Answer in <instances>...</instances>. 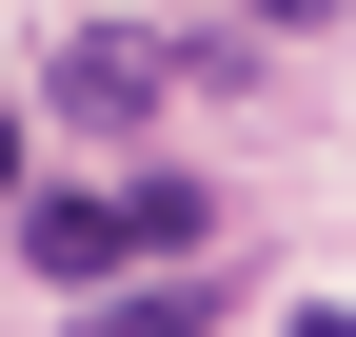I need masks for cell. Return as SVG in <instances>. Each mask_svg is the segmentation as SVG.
Wrapping results in <instances>:
<instances>
[{
  "instance_id": "obj_5",
  "label": "cell",
  "mask_w": 356,
  "mask_h": 337,
  "mask_svg": "<svg viewBox=\"0 0 356 337\" xmlns=\"http://www.w3.org/2000/svg\"><path fill=\"white\" fill-rule=\"evenodd\" d=\"M277 337H356V318H337V298H297V318H277Z\"/></svg>"
},
{
  "instance_id": "obj_1",
  "label": "cell",
  "mask_w": 356,
  "mask_h": 337,
  "mask_svg": "<svg viewBox=\"0 0 356 337\" xmlns=\"http://www.w3.org/2000/svg\"><path fill=\"white\" fill-rule=\"evenodd\" d=\"M178 79H198V60L139 40V20H79V40H60V119H159Z\"/></svg>"
},
{
  "instance_id": "obj_2",
  "label": "cell",
  "mask_w": 356,
  "mask_h": 337,
  "mask_svg": "<svg viewBox=\"0 0 356 337\" xmlns=\"http://www.w3.org/2000/svg\"><path fill=\"white\" fill-rule=\"evenodd\" d=\"M20 258L40 278H119V258H159V238H139V198H20Z\"/></svg>"
},
{
  "instance_id": "obj_3",
  "label": "cell",
  "mask_w": 356,
  "mask_h": 337,
  "mask_svg": "<svg viewBox=\"0 0 356 337\" xmlns=\"http://www.w3.org/2000/svg\"><path fill=\"white\" fill-rule=\"evenodd\" d=\"M218 318V278H139V298H99V337H198Z\"/></svg>"
},
{
  "instance_id": "obj_6",
  "label": "cell",
  "mask_w": 356,
  "mask_h": 337,
  "mask_svg": "<svg viewBox=\"0 0 356 337\" xmlns=\"http://www.w3.org/2000/svg\"><path fill=\"white\" fill-rule=\"evenodd\" d=\"M0 198H20V119H0Z\"/></svg>"
},
{
  "instance_id": "obj_4",
  "label": "cell",
  "mask_w": 356,
  "mask_h": 337,
  "mask_svg": "<svg viewBox=\"0 0 356 337\" xmlns=\"http://www.w3.org/2000/svg\"><path fill=\"white\" fill-rule=\"evenodd\" d=\"M238 20H257V40H317V20H337V0H238Z\"/></svg>"
}]
</instances>
